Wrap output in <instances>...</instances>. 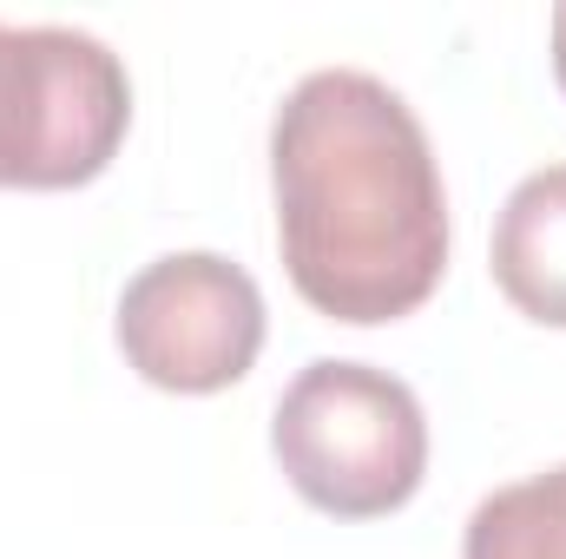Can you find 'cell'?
I'll return each instance as SVG.
<instances>
[{
	"instance_id": "cell-4",
	"label": "cell",
	"mask_w": 566,
	"mask_h": 559,
	"mask_svg": "<svg viewBox=\"0 0 566 559\" xmlns=\"http://www.w3.org/2000/svg\"><path fill=\"white\" fill-rule=\"evenodd\" d=\"M119 349L151 389L218 395L244 382L264 349V296L218 251L158 257L119 296Z\"/></svg>"
},
{
	"instance_id": "cell-1",
	"label": "cell",
	"mask_w": 566,
	"mask_h": 559,
	"mask_svg": "<svg viewBox=\"0 0 566 559\" xmlns=\"http://www.w3.org/2000/svg\"><path fill=\"white\" fill-rule=\"evenodd\" d=\"M277 244L296 296L336 323H396L448 271V191L422 119L376 73H310L271 126Z\"/></svg>"
},
{
	"instance_id": "cell-5",
	"label": "cell",
	"mask_w": 566,
	"mask_h": 559,
	"mask_svg": "<svg viewBox=\"0 0 566 559\" xmlns=\"http://www.w3.org/2000/svg\"><path fill=\"white\" fill-rule=\"evenodd\" d=\"M494 283L521 316L566 329V165L521 178L514 198L501 204V218H494Z\"/></svg>"
},
{
	"instance_id": "cell-2",
	"label": "cell",
	"mask_w": 566,
	"mask_h": 559,
	"mask_svg": "<svg viewBox=\"0 0 566 559\" xmlns=\"http://www.w3.org/2000/svg\"><path fill=\"white\" fill-rule=\"evenodd\" d=\"M290 487L336 520H376L416 500L428 474V421L409 382L369 362H310L271 421Z\"/></svg>"
},
{
	"instance_id": "cell-6",
	"label": "cell",
	"mask_w": 566,
	"mask_h": 559,
	"mask_svg": "<svg viewBox=\"0 0 566 559\" xmlns=\"http://www.w3.org/2000/svg\"><path fill=\"white\" fill-rule=\"evenodd\" d=\"M461 559H566V461L488 494L468 514Z\"/></svg>"
},
{
	"instance_id": "cell-7",
	"label": "cell",
	"mask_w": 566,
	"mask_h": 559,
	"mask_svg": "<svg viewBox=\"0 0 566 559\" xmlns=\"http://www.w3.org/2000/svg\"><path fill=\"white\" fill-rule=\"evenodd\" d=\"M554 73H560V93H566V7H554Z\"/></svg>"
},
{
	"instance_id": "cell-3",
	"label": "cell",
	"mask_w": 566,
	"mask_h": 559,
	"mask_svg": "<svg viewBox=\"0 0 566 559\" xmlns=\"http://www.w3.org/2000/svg\"><path fill=\"white\" fill-rule=\"evenodd\" d=\"M133 126L119 53L73 27H0V184H93Z\"/></svg>"
}]
</instances>
